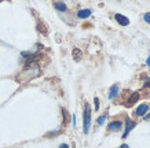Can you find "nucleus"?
Masks as SVG:
<instances>
[{
  "label": "nucleus",
  "mask_w": 150,
  "mask_h": 148,
  "mask_svg": "<svg viewBox=\"0 0 150 148\" xmlns=\"http://www.w3.org/2000/svg\"><path fill=\"white\" fill-rule=\"evenodd\" d=\"M39 74H40V67L37 65V60H25V67H23L21 76L18 77V80L21 82H28Z\"/></svg>",
  "instance_id": "nucleus-1"
},
{
  "label": "nucleus",
  "mask_w": 150,
  "mask_h": 148,
  "mask_svg": "<svg viewBox=\"0 0 150 148\" xmlns=\"http://www.w3.org/2000/svg\"><path fill=\"white\" fill-rule=\"evenodd\" d=\"M83 119H84V135H88L90 132V126H91V108L88 104L84 106V114H83Z\"/></svg>",
  "instance_id": "nucleus-2"
},
{
  "label": "nucleus",
  "mask_w": 150,
  "mask_h": 148,
  "mask_svg": "<svg viewBox=\"0 0 150 148\" xmlns=\"http://www.w3.org/2000/svg\"><path fill=\"white\" fill-rule=\"evenodd\" d=\"M137 126V122L127 118V121H125V130H124V135H123V139H127V136L129 135V132H131L134 128Z\"/></svg>",
  "instance_id": "nucleus-3"
},
{
  "label": "nucleus",
  "mask_w": 150,
  "mask_h": 148,
  "mask_svg": "<svg viewBox=\"0 0 150 148\" xmlns=\"http://www.w3.org/2000/svg\"><path fill=\"white\" fill-rule=\"evenodd\" d=\"M149 111V104H141V106H138V108L135 110V115L137 117H145V114Z\"/></svg>",
  "instance_id": "nucleus-4"
},
{
  "label": "nucleus",
  "mask_w": 150,
  "mask_h": 148,
  "mask_svg": "<svg viewBox=\"0 0 150 148\" xmlns=\"http://www.w3.org/2000/svg\"><path fill=\"white\" fill-rule=\"evenodd\" d=\"M114 18H116V21H117L121 26H127V25H129V19H128L127 17L121 15V14H116V15H114Z\"/></svg>",
  "instance_id": "nucleus-5"
},
{
  "label": "nucleus",
  "mask_w": 150,
  "mask_h": 148,
  "mask_svg": "<svg viewBox=\"0 0 150 148\" xmlns=\"http://www.w3.org/2000/svg\"><path fill=\"white\" fill-rule=\"evenodd\" d=\"M108 128H109L110 132H117V130H120L123 128V123H121V121H113L110 122Z\"/></svg>",
  "instance_id": "nucleus-6"
},
{
  "label": "nucleus",
  "mask_w": 150,
  "mask_h": 148,
  "mask_svg": "<svg viewBox=\"0 0 150 148\" xmlns=\"http://www.w3.org/2000/svg\"><path fill=\"white\" fill-rule=\"evenodd\" d=\"M91 14H92L91 10H80V11L77 13V18L86 19V18H88V17H90Z\"/></svg>",
  "instance_id": "nucleus-7"
},
{
  "label": "nucleus",
  "mask_w": 150,
  "mask_h": 148,
  "mask_svg": "<svg viewBox=\"0 0 150 148\" xmlns=\"http://www.w3.org/2000/svg\"><path fill=\"white\" fill-rule=\"evenodd\" d=\"M117 95H118V84H114V85L110 88V90H109V99L110 100H113Z\"/></svg>",
  "instance_id": "nucleus-8"
},
{
  "label": "nucleus",
  "mask_w": 150,
  "mask_h": 148,
  "mask_svg": "<svg viewBox=\"0 0 150 148\" xmlns=\"http://www.w3.org/2000/svg\"><path fill=\"white\" fill-rule=\"evenodd\" d=\"M141 97V96H139V93H138V92H135V93H132V96L129 99H128V102H127V104H128V107H129V106H132V104H135L138 102V99Z\"/></svg>",
  "instance_id": "nucleus-9"
},
{
  "label": "nucleus",
  "mask_w": 150,
  "mask_h": 148,
  "mask_svg": "<svg viewBox=\"0 0 150 148\" xmlns=\"http://www.w3.org/2000/svg\"><path fill=\"white\" fill-rule=\"evenodd\" d=\"M54 6H55V8L58 10V11H62V13L68 10V7H66V4H65V3H61V1H57V3H55Z\"/></svg>",
  "instance_id": "nucleus-10"
},
{
  "label": "nucleus",
  "mask_w": 150,
  "mask_h": 148,
  "mask_svg": "<svg viewBox=\"0 0 150 148\" xmlns=\"http://www.w3.org/2000/svg\"><path fill=\"white\" fill-rule=\"evenodd\" d=\"M80 58H81V51L79 48H74L73 49V59L74 60H80Z\"/></svg>",
  "instance_id": "nucleus-11"
},
{
  "label": "nucleus",
  "mask_w": 150,
  "mask_h": 148,
  "mask_svg": "<svg viewBox=\"0 0 150 148\" xmlns=\"http://www.w3.org/2000/svg\"><path fill=\"white\" fill-rule=\"evenodd\" d=\"M106 118H108V115H106V114H103V115H100L99 118H98V125H103L105 123V121H106Z\"/></svg>",
  "instance_id": "nucleus-12"
},
{
  "label": "nucleus",
  "mask_w": 150,
  "mask_h": 148,
  "mask_svg": "<svg viewBox=\"0 0 150 148\" xmlns=\"http://www.w3.org/2000/svg\"><path fill=\"white\" fill-rule=\"evenodd\" d=\"M143 19H145V22L150 23V13H146L145 15H143Z\"/></svg>",
  "instance_id": "nucleus-13"
},
{
  "label": "nucleus",
  "mask_w": 150,
  "mask_h": 148,
  "mask_svg": "<svg viewBox=\"0 0 150 148\" xmlns=\"http://www.w3.org/2000/svg\"><path fill=\"white\" fill-rule=\"evenodd\" d=\"M94 102H95V110H99V99L95 97L94 99Z\"/></svg>",
  "instance_id": "nucleus-14"
},
{
  "label": "nucleus",
  "mask_w": 150,
  "mask_h": 148,
  "mask_svg": "<svg viewBox=\"0 0 150 148\" xmlns=\"http://www.w3.org/2000/svg\"><path fill=\"white\" fill-rule=\"evenodd\" d=\"M143 119H145V121H150V112H149V114H145Z\"/></svg>",
  "instance_id": "nucleus-15"
},
{
  "label": "nucleus",
  "mask_w": 150,
  "mask_h": 148,
  "mask_svg": "<svg viewBox=\"0 0 150 148\" xmlns=\"http://www.w3.org/2000/svg\"><path fill=\"white\" fill-rule=\"evenodd\" d=\"M59 148H69V145H68V144H61V145H59Z\"/></svg>",
  "instance_id": "nucleus-16"
},
{
  "label": "nucleus",
  "mask_w": 150,
  "mask_h": 148,
  "mask_svg": "<svg viewBox=\"0 0 150 148\" xmlns=\"http://www.w3.org/2000/svg\"><path fill=\"white\" fill-rule=\"evenodd\" d=\"M146 65L150 67V55H149V58H147V60H146Z\"/></svg>",
  "instance_id": "nucleus-17"
},
{
  "label": "nucleus",
  "mask_w": 150,
  "mask_h": 148,
  "mask_svg": "<svg viewBox=\"0 0 150 148\" xmlns=\"http://www.w3.org/2000/svg\"><path fill=\"white\" fill-rule=\"evenodd\" d=\"M118 148H129V147H128L127 144H123V145H120V147H118Z\"/></svg>",
  "instance_id": "nucleus-18"
},
{
  "label": "nucleus",
  "mask_w": 150,
  "mask_h": 148,
  "mask_svg": "<svg viewBox=\"0 0 150 148\" xmlns=\"http://www.w3.org/2000/svg\"><path fill=\"white\" fill-rule=\"evenodd\" d=\"M0 1H1V0H0Z\"/></svg>",
  "instance_id": "nucleus-19"
}]
</instances>
